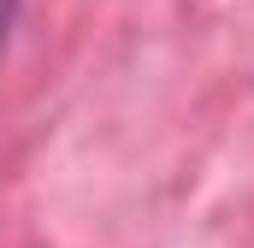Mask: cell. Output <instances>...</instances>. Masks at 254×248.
<instances>
[{
	"mask_svg": "<svg viewBox=\"0 0 254 248\" xmlns=\"http://www.w3.org/2000/svg\"><path fill=\"white\" fill-rule=\"evenodd\" d=\"M6 24H12V0H0V36H6Z\"/></svg>",
	"mask_w": 254,
	"mask_h": 248,
	"instance_id": "1",
	"label": "cell"
}]
</instances>
